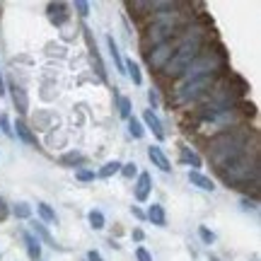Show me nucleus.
Here are the masks:
<instances>
[{"label":"nucleus","mask_w":261,"mask_h":261,"mask_svg":"<svg viewBox=\"0 0 261 261\" xmlns=\"http://www.w3.org/2000/svg\"><path fill=\"white\" fill-rule=\"evenodd\" d=\"M249 138H252V130L244 128V126H234V128H227L223 133H218L213 140H208L211 162L220 169L232 165L234 160L242 158L244 150L249 148Z\"/></svg>","instance_id":"1"},{"label":"nucleus","mask_w":261,"mask_h":261,"mask_svg":"<svg viewBox=\"0 0 261 261\" xmlns=\"http://www.w3.org/2000/svg\"><path fill=\"white\" fill-rule=\"evenodd\" d=\"M203 39H205V34L201 27H194L191 32H187V34L181 37V41H179V46H174V54H172V58L167 61V65L162 68L165 75L179 77V75L184 73L187 65L203 51Z\"/></svg>","instance_id":"2"},{"label":"nucleus","mask_w":261,"mask_h":261,"mask_svg":"<svg viewBox=\"0 0 261 261\" xmlns=\"http://www.w3.org/2000/svg\"><path fill=\"white\" fill-rule=\"evenodd\" d=\"M220 172H223L225 184H249V179L256 184L259 181V150L247 148L242 158H237L232 165H227Z\"/></svg>","instance_id":"3"},{"label":"nucleus","mask_w":261,"mask_h":261,"mask_svg":"<svg viewBox=\"0 0 261 261\" xmlns=\"http://www.w3.org/2000/svg\"><path fill=\"white\" fill-rule=\"evenodd\" d=\"M184 24V15L179 10H169V12H155V19L148 27V34H145V44H152V46H160L165 41H172V37L179 32V27Z\"/></svg>","instance_id":"4"},{"label":"nucleus","mask_w":261,"mask_h":261,"mask_svg":"<svg viewBox=\"0 0 261 261\" xmlns=\"http://www.w3.org/2000/svg\"><path fill=\"white\" fill-rule=\"evenodd\" d=\"M220 65H223V56H220V54H213V51H205L203 54V51H201V54L187 65V70L181 73L179 85L189 83V80H196V77H203V75H218Z\"/></svg>","instance_id":"5"},{"label":"nucleus","mask_w":261,"mask_h":261,"mask_svg":"<svg viewBox=\"0 0 261 261\" xmlns=\"http://www.w3.org/2000/svg\"><path fill=\"white\" fill-rule=\"evenodd\" d=\"M215 83V75H203V77H196V80H189L184 85H177V94H174V102L184 104L191 102L196 97H201L203 92H208Z\"/></svg>","instance_id":"6"},{"label":"nucleus","mask_w":261,"mask_h":261,"mask_svg":"<svg viewBox=\"0 0 261 261\" xmlns=\"http://www.w3.org/2000/svg\"><path fill=\"white\" fill-rule=\"evenodd\" d=\"M174 54V44L172 41H165V44H160V46H152V51L148 54V65L150 68H155V70H162L167 61L172 58Z\"/></svg>","instance_id":"7"},{"label":"nucleus","mask_w":261,"mask_h":261,"mask_svg":"<svg viewBox=\"0 0 261 261\" xmlns=\"http://www.w3.org/2000/svg\"><path fill=\"white\" fill-rule=\"evenodd\" d=\"M46 12H48V19L56 24V27H63L65 22H68V5L65 3H48V8H46Z\"/></svg>","instance_id":"8"},{"label":"nucleus","mask_w":261,"mask_h":261,"mask_svg":"<svg viewBox=\"0 0 261 261\" xmlns=\"http://www.w3.org/2000/svg\"><path fill=\"white\" fill-rule=\"evenodd\" d=\"M148 158H150V162L155 165L158 169H162V172H169V160L165 158V152H162V148H158V145H150L148 148Z\"/></svg>","instance_id":"9"},{"label":"nucleus","mask_w":261,"mask_h":261,"mask_svg":"<svg viewBox=\"0 0 261 261\" xmlns=\"http://www.w3.org/2000/svg\"><path fill=\"white\" fill-rule=\"evenodd\" d=\"M143 119H145V123H148V128L155 133V138L165 140V128H162V121L158 119V114L152 112V109H148V112H143Z\"/></svg>","instance_id":"10"},{"label":"nucleus","mask_w":261,"mask_h":261,"mask_svg":"<svg viewBox=\"0 0 261 261\" xmlns=\"http://www.w3.org/2000/svg\"><path fill=\"white\" fill-rule=\"evenodd\" d=\"M150 189H152V179H150L148 172L138 174V184H136V198L138 201H145L150 196Z\"/></svg>","instance_id":"11"},{"label":"nucleus","mask_w":261,"mask_h":261,"mask_svg":"<svg viewBox=\"0 0 261 261\" xmlns=\"http://www.w3.org/2000/svg\"><path fill=\"white\" fill-rule=\"evenodd\" d=\"M10 92H12V102H15V107H17V112L24 114V112H27V107H29L24 90H22V87H17V85H12V87H10Z\"/></svg>","instance_id":"12"},{"label":"nucleus","mask_w":261,"mask_h":261,"mask_svg":"<svg viewBox=\"0 0 261 261\" xmlns=\"http://www.w3.org/2000/svg\"><path fill=\"white\" fill-rule=\"evenodd\" d=\"M189 181H191L194 187L203 189V191H213V189H215V184H213V181H211V179H208V177H203L201 172H194V169L189 172Z\"/></svg>","instance_id":"13"},{"label":"nucleus","mask_w":261,"mask_h":261,"mask_svg":"<svg viewBox=\"0 0 261 261\" xmlns=\"http://www.w3.org/2000/svg\"><path fill=\"white\" fill-rule=\"evenodd\" d=\"M145 218H148L150 223H155V225H165L167 223V218H165V208L160 203H152L148 208V213H145Z\"/></svg>","instance_id":"14"},{"label":"nucleus","mask_w":261,"mask_h":261,"mask_svg":"<svg viewBox=\"0 0 261 261\" xmlns=\"http://www.w3.org/2000/svg\"><path fill=\"white\" fill-rule=\"evenodd\" d=\"M24 244H27V252H29V256L37 261L39 256H41V244H39V240L34 237L32 232H24Z\"/></svg>","instance_id":"15"},{"label":"nucleus","mask_w":261,"mask_h":261,"mask_svg":"<svg viewBox=\"0 0 261 261\" xmlns=\"http://www.w3.org/2000/svg\"><path fill=\"white\" fill-rule=\"evenodd\" d=\"M181 162L191 165V167H194V172L201 167V158H198V155H196L191 148H187V145H181Z\"/></svg>","instance_id":"16"},{"label":"nucleus","mask_w":261,"mask_h":261,"mask_svg":"<svg viewBox=\"0 0 261 261\" xmlns=\"http://www.w3.org/2000/svg\"><path fill=\"white\" fill-rule=\"evenodd\" d=\"M12 130H17V136L24 140V143H29V145H34V143H37V138L32 136V130H29V126L24 121H19V119H17V123H15V128H12Z\"/></svg>","instance_id":"17"},{"label":"nucleus","mask_w":261,"mask_h":261,"mask_svg":"<svg viewBox=\"0 0 261 261\" xmlns=\"http://www.w3.org/2000/svg\"><path fill=\"white\" fill-rule=\"evenodd\" d=\"M32 230H34V232H37L39 237H41V240H44V242H46V244H51L54 249H58L56 240H54V237L48 234V230H46V225H44V223H32Z\"/></svg>","instance_id":"18"},{"label":"nucleus","mask_w":261,"mask_h":261,"mask_svg":"<svg viewBox=\"0 0 261 261\" xmlns=\"http://www.w3.org/2000/svg\"><path fill=\"white\" fill-rule=\"evenodd\" d=\"M123 70L130 75V80H133V85H140L143 83V75H140V68L136 61H128V63H123Z\"/></svg>","instance_id":"19"},{"label":"nucleus","mask_w":261,"mask_h":261,"mask_svg":"<svg viewBox=\"0 0 261 261\" xmlns=\"http://www.w3.org/2000/svg\"><path fill=\"white\" fill-rule=\"evenodd\" d=\"M107 44H109V51H112V58L114 63H116V68L123 73V61H121V54H119V46H116V41H114V37L107 39Z\"/></svg>","instance_id":"20"},{"label":"nucleus","mask_w":261,"mask_h":261,"mask_svg":"<svg viewBox=\"0 0 261 261\" xmlns=\"http://www.w3.org/2000/svg\"><path fill=\"white\" fill-rule=\"evenodd\" d=\"M37 211H39V215H41L46 223H54V220H56V213H54V211H51V205L44 203V201L37 205Z\"/></svg>","instance_id":"21"},{"label":"nucleus","mask_w":261,"mask_h":261,"mask_svg":"<svg viewBox=\"0 0 261 261\" xmlns=\"http://www.w3.org/2000/svg\"><path fill=\"white\" fill-rule=\"evenodd\" d=\"M119 169H121V162H116V160H114V162H107V165L99 169V177H112Z\"/></svg>","instance_id":"22"},{"label":"nucleus","mask_w":261,"mask_h":261,"mask_svg":"<svg viewBox=\"0 0 261 261\" xmlns=\"http://www.w3.org/2000/svg\"><path fill=\"white\" fill-rule=\"evenodd\" d=\"M87 220H90V225H92L94 230H102V227H104V215L99 213V211H90Z\"/></svg>","instance_id":"23"},{"label":"nucleus","mask_w":261,"mask_h":261,"mask_svg":"<svg viewBox=\"0 0 261 261\" xmlns=\"http://www.w3.org/2000/svg\"><path fill=\"white\" fill-rule=\"evenodd\" d=\"M128 133L133 136V138H143V126H140V121L138 119H128Z\"/></svg>","instance_id":"24"},{"label":"nucleus","mask_w":261,"mask_h":261,"mask_svg":"<svg viewBox=\"0 0 261 261\" xmlns=\"http://www.w3.org/2000/svg\"><path fill=\"white\" fill-rule=\"evenodd\" d=\"M61 162H63V165H83L85 158L80 155V152H68V155L61 158Z\"/></svg>","instance_id":"25"},{"label":"nucleus","mask_w":261,"mask_h":261,"mask_svg":"<svg viewBox=\"0 0 261 261\" xmlns=\"http://www.w3.org/2000/svg\"><path fill=\"white\" fill-rule=\"evenodd\" d=\"M198 237H201V240H203L205 244H213V242H215V234L211 232V230H208V227H203V225H201V227H198Z\"/></svg>","instance_id":"26"},{"label":"nucleus","mask_w":261,"mask_h":261,"mask_svg":"<svg viewBox=\"0 0 261 261\" xmlns=\"http://www.w3.org/2000/svg\"><path fill=\"white\" fill-rule=\"evenodd\" d=\"M119 114H121L123 119H130V102L126 99V97L119 99Z\"/></svg>","instance_id":"27"},{"label":"nucleus","mask_w":261,"mask_h":261,"mask_svg":"<svg viewBox=\"0 0 261 261\" xmlns=\"http://www.w3.org/2000/svg\"><path fill=\"white\" fill-rule=\"evenodd\" d=\"M0 128H3V133H5V136H15V130H12V123H10V119L5 116V114H0Z\"/></svg>","instance_id":"28"},{"label":"nucleus","mask_w":261,"mask_h":261,"mask_svg":"<svg viewBox=\"0 0 261 261\" xmlns=\"http://www.w3.org/2000/svg\"><path fill=\"white\" fill-rule=\"evenodd\" d=\"M15 215H17V218H29V215H32V208L22 201V203L15 205Z\"/></svg>","instance_id":"29"},{"label":"nucleus","mask_w":261,"mask_h":261,"mask_svg":"<svg viewBox=\"0 0 261 261\" xmlns=\"http://www.w3.org/2000/svg\"><path fill=\"white\" fill-rule=\"evenodd\" d=\"M75 179H77V181H92V179H94V172H87V169H77V172H75Z\"/></svg>","instance_id":"30"},{"label":"nucleus","mask_w":261,"mask_h":261,"mask_svg":"<svg viewBox=\"0 0 261 261\" xmlns=\"http://www.w3.org/2000/svg\"><path fill=\"white\" fill-rule=\"evenodd\" d=\"M121 174L123 177H133V174H138V167H136V165H133V162H128V165H123L121 167Z\"/></svg>","instance_id":"31"},{"label":"nucleus","mask_w":261,"mask_h":261,"mask_svg":"<svg viewBox=\"0 0 261 261\" xmlns=\"http://www.w3.org/2000/svg\"><path fill=\"white\" fill-rule=\"evenodd\" d=\"M75 10H77V12H80L83 17H87V15H90V3H85V0H77V3H75Z\"/></svg>","instance_id":"32"},{"label":"nucleus","mask_w":261,"mask_h":261,"mask_svg":"<svg viewBox=\"0 0 261 261\" xmlns=\"http://www.w3.org/2000/svg\"><path fill=\"white\" fill-rule=\"evenodd\" d=\"M136 256H138V261H152V256L148 254V249H143V247L136 249Z\"/></svg>","instance_id":"33"},{"label":"nucleus","mask_w":261,"mask_h":261,"mask_svg":"<svg viewBox=\"0 0 261 261\" xmlns=\"http://www.w3.org/2000/svg\"><path fill=\"white\" fill-rule=\"evenodd\" d=\"M5 218H8V205H5V201L0 198V223H3Z\"/></svg>","instance_id":"34"},{"label":"nucleus","mask_w":261,"mask_h":261,"mask_svg":"<svg viewBox=\"0 0 261 261\" xmlns=\"http://www.w3.org/2000/svg\"><path fill=\"white\" fill-rule=\"evenodd\" d=\"M87 261H104V259H102V254L92 249V252H87Z\"/></svg>","instance_id":"35"},{"label":"nucleus","mask_w":261,"mask_h":261,"mask_svg":"<svg viewBox=\"0 0 261 261\" xmlns=\"http://www.w3.org/2000/svg\"><path fill=\"white\" fill-rule=\"evenodd\" d=\"M148 99H150V104H152V112H155V107H158V94H155V90L148 92Z\"/></svg>","instance_id":"36"},{"label":"nucleus","mask_w":261,"mask_h":261,"mask_svg":"<svg viewBox=\"0 0 261 261\" xmlns=\"http://www.w3.org/2000/svg\"><path fill=\"white\" fill-rule=\"evenodd\" d=\"M242 205L247 208V211H249V208H254L256 203H254V201H247V198H242Z\"/></svg>","instance_id":"37"},{"label":"nucleus","mask_w":261,"mask_h":261,"mask_svg":"<svg viewBox=\"0 0 261 261\" xmlns=\"http://www.w3.org/2000/svg\"><path fill=\"white\" fill-rule=\"evenodd\" d=\"M5 94V83H3V70H0V97Z\"/></svg>","instance_id":"38"},{"label":"nucleus","mask_w":261,"mask_h":261,"mask_svg":"<svg viewBox=\"0 0 261 261\" xmlns=\"http://www.w3.org/2000/svg\"><path fill=\"white\" fill-rule=\"evenodd\" d=\"M133 240H138L140 242V240H143V232H140V230H133Z\"/></svg>","instance_id":"39"},{"label":"nucleus","mask_w":261,"mask_h":261,"mask_svg":"<svg viewBox=\"0 0 261 261\" xmlns=\"http://www.w3.org/2000/svg\"><path fill=\"white\" fill-rule=\"evenodd\" d=\"M211 261H218V259H215V256H211Z\"/></svg>","instance_id":"40"}]
</instances>
